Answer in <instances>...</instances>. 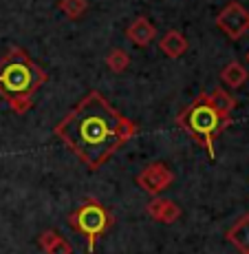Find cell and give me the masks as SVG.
Returning <instances> with one entry per match:
<instances>
[{
	"label": "cell",
	"mask_w": 249,
	"mask_h": 254,
	"mask_svg": "<svg viewBox=\"0 0 249 254\" xmlns=\"http://www.w3.org/2000/svg\"><path fill=\"white\" fill-rule=\"evenodd\" d=\"M45 82V69H40L24 49L11 47L0 58V97L13 113H27L33 104V93Z\"/></svg>",
	"instance_id": "obj_2"
},
{
	"label": "cell",
	"mask_w": 249,
	"mask_h": 254,
	"mask_svg": "<svg viewBox=\"0 0 249 254\" xmlns=\"http://www.w3.org/2000/svg\"><path fill=\"white\" fill-rule=\"evenodd\" d=\"M216 27L229 38V40H241L249 31V11L241 2L232 0L221 9L216 16Z\"/></svg>",
	"instance_id": "obj_5"
},
{
	"label": "cell",
	"mask_w": 249,
	"mask_h": 254,
	"mask_svg": "<svg viewBox=\"0 0 249 254\" xmlns=\"http://www.w3.org/2000/svg\"><path fill=\"white\" fill-rule=\"evenodd\" d=\"M247 254H249V252H247Z\"/></svg>",
	"instance_id": "obj_17"
},
{
	"label": "cell",
	"mask_w": 249,
	"mask_h": 254,
	"mask_svg": "<svg viewBox=\"0 0 249 254\" xmlns=\"http://www.w3.org/2000/svg\"><path fill=\"white\" fill-rule=\"evenodd\" d=\"M126 36H128V40L137 47H148L150 42L154 40V36H157V29H154V24L150 22L148 18H135V20L126 27Z\"/></svg>",
	"instance_id": "obj_7"
},
{
	"label": "cell",
	"mask_w": 249,
	"mask_h": 254,
	"mask_svg": "<svg viewBox=\"0 0 249 254\" xmlns=\"http://www.w3.org/2000/svg\"><path fill=\"white\" fill-rule=\"evenodd\" d=\"M38 243H40V248L47 254H73L71 243H68L64 237H60L57 232H53V230L42 232L40 239H38Z\"/></svg>",
	"instance_id": "obj_12"
},
{
	"label": "cell",
	"mask_w": 249,
	"mask_h": 254,
	"mask_svg": "<svg viewBox=\"0 0 249 254\" xmlns=\"http://www.w3.org/2000/svg\"><path fill=\"white\" fill-rule=\"evenodd\" d=\"M128 64H130V56H128V51H124V49H113V51L106 56V66L115 73L126 71Z\"/></svg>",
	"instance_id": "obj_15"
},
{
	"label": "cell",
	"mask_w": 249,
	"mask_h": 254,
	"mask_svg": "<svg viewBox=\"0 0 249 254\" xmlns=\"http://www.w3.org/2000/svg\"><path fill=\"white\" fill-rule=\"evenodd\" d=\"M159 49L165 53L168 58H181L185 51H188V40H185V36L181 31H177V29H172V31H168L163 38L159 40Z\"/></svg>",
	"instance_id": "obj_10"
},
{
	"label": "cell",
	"mask_w": 249,
	"mask_h": 254,
	"mask_svg": "<svg viewBox=\"0 0 249 254\" xmlns=\"http://www.w3.org/2000/svg\"><path fill=\"white\" fill-rule=\"evenodd\" d=\"M221 82L229 89H238V86H243L247 82V69L241 62H229L221 71Z\"/></svg>",
	"instance_id": "obj_13"
},
{
	"label": "cell",
	"mask_w": 249,
	"mask_h": 254,
	"mask_svg": "<svg viewBox=\"0 0 249 254\" xmlns=\"http://www.w3.org/2000/svg\"><path fill=\"white\" fill-rule=\"evenodd\" d=\"M68 226L86 239V252L93 254L100 237L108 232V228L113 226V214L97 199H86L75 212L68 214Z\"/></svg>",
	"instance_id": "obj_4"
},
{
	"label": "cell",
	"mask_w": 249,
	"mask_h": 254,
	"mask_svg": "<svg viewBox=\"0 0 249 254\" xmlns=\"http://www.w3.org/2000/svg\"><path fill=\"white\" fill-rule=\"evenodd\" d=\"M174 182V173L163 162H154L146 166L139 175H137V184L144 188L148 194H159Z\"/></svg>",
	"instance_id": "obj_6"
},
{
	"label": "cell",
	"mask_w": 249,
	"mask_h": 254,
	"mask_svg": "<svg viewBox=\"0 0 249 254\" xmlns=\"http://www.w3.org/2000/svg\"><path fill=\"white\" fill-rule=\"evenodd\" d=\"M146 212L159 223H174L181 217V208L174 201H170V199H152L146 206Z\"/></svg>",
	"instance_id": "obj_8"
},
{
	"label": "cell",
	"mask_w": 249,
	"mask_h": 254,
	"mask_svg": "<svg viewBox=\"0 0 249 254\" xmlns=\"http://www.w3.org/2000/svg\"><path fill=\"white\" fill-rule=\"evenodd\" d=\"M232 120H225L212 109V104L207 102V95H199L190 106H185L181 113L177 115V124L181 126L185 133L192 139H197L199 144L207 150L209 159H216V150H214V139L225 126H229Z\"/></svg>",
	"instance_id": "obj_3"
},
{
	"label": "cell",
	"mask_w": 249,
	"mask_h": 254,
	"mask_svg": "<svg viewBox=\"0 0 249 254\" xmlns=\"http://www.w3.org/2000/svg\"><path fill=\"white\" fill-rule=\"evenodd\" d=\"M227 241L236 248L238 252H249V214H243L236 223L227 230Z\"/></svg>",
	"instance_id": "obj_9"
},
{
	"label": "cell",
	"mask_w": 249,
	"mask_h": 254,
	"mask_svg": "<svg viewBox=\"0 0 249 254\" xmlns=\"http://www.w3.org/2000/svg\"><path fill=\"white\" fill-rule=\"evenodd\" d=\"M205 95H207V102L218 115L225 117V120H232V111L236 106V100H234L232 93H227L225 89H214L212 93H205Z\"/></svg>",
	"instance_id": "obj_11"
},
{
	"label": "cell",
	"mask_w": 249,
	"mask_h": 254,
	"mask_svg": "<svg viewBox=\"0 0 249 254\" xmlns=\"http://www.w3.org/2000/svg\"><path fill=\"white\" fill-rule=\"evenodd\" d=\"M247 60H249V51H247Z\"/></svg>",
	"instance_id": "obj_16"
},
{
	"label": "cell",
	"mask_w": 249,
	"mask_h": 254,
	"mask_svg": "<svg viewBox=\"0 0 249 254\" xmlns=\"http://www.w3.org/2000/svg\"><path fill=\"white\" fill-rule=\"evenodd\" d=\"M57 7H60V11L68 20H80L86 13V9H89V0H60Z\"/></svg>",
	"instance_id": "obj_14"
},
{
	"label": "cell",
	"mask_w": 249,
	"mask_h": 254,
	"mask_svg": "<svg viewBox=\"0 0 249 254\" xmlns=\"http://www.w3.org/2000/svg\"><path fill=\"white\" fill-rule=\"evenodd\" d=\"M137 130L135 122L121 115L100 91H91L62 117L53 133L89 170H100Z\"/></svg>",
	"instance_id": "obj_1"
}]
</instances>
